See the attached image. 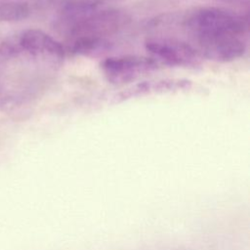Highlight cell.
Instances as JSON below:
<instances>
[{
	"label": "cell",
	"instance_id": "cell-5",
	"mask_svg": "<svg viewBox=\"0 0 250 250\" xmlns=\"http://www.w3.org/2000/svg\"><path fill=\"white\" fill-rule=\"evenodd\" d=\"M159 64L150 57L126 55L109 57L101 62L104 78L113 85H125L136 81L159 68Z\"/></svg>",
	"mask_w": 250,
	"mask_h": 250
},
{
	"label": "cell",
	"instance_id": "cell-7",
	"mask_svg": "<svg viewBox=\"0 0 250 250\" xmlns=\"http://www.w3.org/2000/svg\"><path fill=\"white\" fill-rule=\"evenodd\" d=\"M123 0H63L59 9V24L63 29L68 24Z\"/></svg>",
	"mask_w": 250,
	"mask_h": 250
},
{
	"label": "cell",
	"instance_id": "cell-6",
	"mask_svg": "<svg viewBox=\"0 0 250 250\" xmlns=\"http://www.w3.org/2000/svg\"><path fill=\"white\" fill-rule=\"evenodd\" d=\"M192 88V81L186 78H162L135 83L112 98L113 103H122L132 99L152 95H163L186 92Z\"/></svg>",
	"mask_w": 250,
	"mask_h": 250
},
{
	"label": "cell",
	"instance_id": "cell-9",
	"mask_svg": "<svg viewBox=\"0 0 250 250\" xmlns=\"http://www.w3.org/2000/svg\"><path fill=\"white\" fill-rule=\"evenodd\" d=\"M31 6L25 0H2L0 1V21H19L29 17Z\"/></svg>",
	"mask_w": 250,
	"mask_h": 250
},
{
	"label": "cell",
	"instance_id": "cell-3",
	"mask_svg": "<svg viewBox=\"0 0 250 250\" xmlns=\"http://www.w3.org/2000/svg\"><path fill=\"white\" fill-rule=\"evenodd\" d=\"M130 22V17L125 11L106 8L86 16L63 29L71 40L76 38L108 39L124 29Z\"/></svg>",
	"mask_w": 250,
	"mask_h": 250
},
{
	"label": "cell",
	"instance_id": "cell-2",
	"mask_svg": "<svg viewBox=\"0 0 250 250\" xmlns=\"http://www.w3.org/2000/svg\"><path fill=\"white\" fill-rule=\"evenodd\" d=\"M22 54L53 64L62 63L65 57L62 45L40 29L24 30L0 45V55L3 57L11 58Z\"/></svg>",
	"mask_w": 250,
	"mask_h": 250
},
{
	"label": "cell",
	"instance_id": "cell-4",
	"mask_svg": "<svg viewBox=\"0 0 250 250\" xmlns=\"http://www.w3.org/2000/svg\"><path fill=\"white\" fill-rule=\"evenodd\" d=\"M145 48L159 65L195 68L201 64V56L195 48L174 38H151L146 41Z\"/></svg>",
	"mask_w": 250,
	"mask_h": 250
},
{
	"label": "cell",
	"instance_id": "cell-1",
	"mask_svg": "<svg viewBox=\"0 0 250 250\" xmlns=\"http://www.w3.org/2000/svg\"><path fill=\"white\" fill-rule=\"evenodd\" d=\"M184 25L201 58L229 62L241 58L247 50L248 21L233 11L197 8L186 17Z\"/></svg>",
	"mask_w": 250,
	"mask_h": 250
},
{
	"label": "cell",
	"instance_id": "cell-8",
	"mask_svg": "<svg viewBox=\"0 0 250 250\" xmlns=\"http://www.w3.org/2000/svg\"><path fill=\"white\" fill-rule=\"evenodd\" d=\"M112 47L109 39L98 38H76L71 40V52L77 56L96 58L106 52Z\"/></svg>",
	"mask_w": 250,
	"mask_h": 250
}]
</instances>
